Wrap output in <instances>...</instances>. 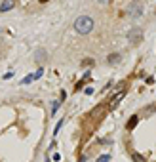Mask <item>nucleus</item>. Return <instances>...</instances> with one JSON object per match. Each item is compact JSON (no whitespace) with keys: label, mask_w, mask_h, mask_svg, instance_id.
<instances>
[{"label":"nucleus","mask_w":156,"mask_h":162,"mask_svg":"<svg viewBox=\"0 0 156 162\" xmlns=\"http://www.w3.org/2000/svg\"><path fill=\"white\" fill-rule=\"evenodd\" d=\"M93 19L90 15H80V17H76L74 21V31L78 32V35H90V32L93 31Z\"/></svg>","instance_id":"nucleus-1"},{"label":"nucleus","mask_w":156,"mask_h":162,"mask_svg":"<svg viewBox=\"0 0 156 162\" xmlns=\"http://www.w3.org/2000/svg\"><path fill=\"white\" fill-rule=\"evenodd\" d=\"M128 10L133 14V17H139V15L143 14V6H141V4H129Z\"/></svg>","instance_id":"nucleus-2"},{"label":"nucleus","mask_w":156,"mask_h":162,"mask_svg":"<svg viewBox=\"0 0 156 162\" xmlns=\"http://www.w3.org/2000/svg\"><path fill=\"white\" fill-rule=\"evenodd\" d=\"M137 122H139V116H137V114H133V116L129 118V122H128V126H126V128H128V130L135 128V126H137Z\"/></svg>","instance_id":"nucleus-3"},{"label":"nucleus","mask_w":156,"mask_h":162,"mask_svg":"<svg viewBox=\"0 0 156 162\" xmlns=\"http://www.w3.org/2000/svg\"><path fill=\"white\" fill-rule=\"evenodd\" d=\"M14 6H15L14 2H2V4H0V12H10Z\"/></svg>","instance_id":"nucleus-4"},{"label":"nucleus","mask_w":156,"mask_h":162,"mask_svg":"<svg viewBox=\"0 0 156 162\" xmlns=\"http://www.w3.org/2000/svg\"><path fill=\"white\" fill-rule=\"evenodd\" d=\"M107 61H109V63H118V61H120V53H109Z\"/></svg>","instance_id":"nucleus-5"},{"label":"nucleus","mask_w":156,"mask_h":162,"mask_svg":"<svg viewBox=\"0 0 156 162\" xmlns=\"http://www.w3.org/2000/svg\"><path fill=\"white\" fill-rule=\"evenodd\" d=\"M32 80H36V74H35V73H31V74H27V77H25L23 80H21V84H31Z\"/></svg>","instance_id":"nucleus-6"},{"label":"nucleus","mask_w":156,"mask_h":162,"mask_svg":"<svg viewBox=\"0 0 156 162\" xmlns=\"http://www.w3.org/2000/svg\"><path fill=\"white\" fill-rule=\"evenodd\" d=\"M44 57H46V52H44V50H38V52L35 53V59H36L38 63H42V61H44Z\"/></svg>","instance_id":"nucleus-7"},{"label":"nucleus","mask_w":156,"mask_h":162,"mask_svg":"<svg viewBox=\"0 0 156 162\" xmlns=\"http://www.w3.org/2000/svg\"><path fill=\"white\" fill-rule=\"evenodd\" d=\"M131 158H133V162H147L145 156H141L139 153H131Z\"/></svg>","instance_id":"nucleus-8"},{"label":"nucleus","mask_w":156,"mask_h":162,"mask_svg":"<svg viewBox=\"0 0 156 162\" xmlns=\"http://www.w3.org/2000/svg\"><path fill=\"white\" fill-rule=\"evenodd\" d=\"M59 105H61V101H53V103H51V114H55V113H57Z\"/></svg>","instance_id":"nucleus-9"},{"label":"nucleus","mask_w":156,"mask_h":162,"mask_svg":"<svg viewBox=\"0 0 156 162\" xmlns=\"http://www.w3.org/2000/svg\"><path fill=\"white\" fill-rule=\"evenodd\" d=\"M95 162H110V155H101Z\"/></svg>","instance_id":"nucleus-10"},{"label":"nucleus","mask_w":156,"mask_h":162,"mask_svg":"<svg viewBox=\"0 0 156 162\" xmlns=\"http://www.w3.org/2000/svg\"><path fill=\"white\" fill-rule=\"evenodd\" d=\"M90 65H93V59H92V57H86V59L82 61V67H90Z\"/></svg>","instance_id":"nucleus-11"},{"label":"nucleus","mask_w":156,"mask_h":162,"mask_svg":"<svg viewBox=\"0 0 156 162\" xmlns=\"http://www.w3.org/2000/svg\"><path fill=\"white\" fill-rule=\"evenodd\" d=\"M63 122H65V120H59V122H57V126H55V132H53V134H57V132H59V130H61V126H63Z\"/></svg>","instance_id":"nucleus-12"},{"label":"nucleus","mask_w":156,"mask_h":162,"mask_svg":"<svg viewBox=\"0 0 156 162\" xmlns=\"http://www.w3.org/2000/svg\"><path fill=\"white\" fill-rule=\"evenodd\" d=\"M12 77H14V73H6V74H4V80H10Z\"/></svg>","instance_id":"nucleus-13"},{"label":"nucleus","mask_w":156,"mask_h":162,"mask_svg":"<svg viewBox=\"0 0 156 162\" xmlns=\"http://www.w3.org/2000/svg\"><path fill=\"white\" fill-rule=\"evenodd\" d=\"M93 93V88H86V95H92Z\"/></svg>","instance_id":"nucleus-14"},{"label":"nucleus","mask_w":156,"mask_h":162,"mask_svg":"<svg viewBox=\"0 0 156 162\" xmlns=\"http://www.w3.org/2000/svg\"><path fill=\"white\" fill-rule=\"evenodd\" d=\"M46 162H50V160H46Z\"/></svg>","instance_id":"nucleus-15"}]
</instances>
